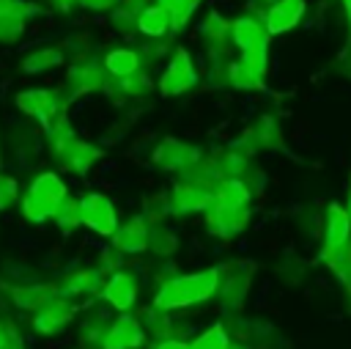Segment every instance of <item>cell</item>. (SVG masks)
I'll return each instance as SVG.
<instances>
[{
    "label": "cell",
    "instance_id": "obj_33",
    "mask_svg": "<svg viewBox=\"0 0 351 349\" xmlns=\"http://www.w3.org/2000/svg\"><path fill=\"white\" fill-rule=\"evenodd\" d=\"M110 22H112V27H115L118 33H129V30H137V16L126 14L123 8H115V11H112V16H110Z\"/></svg>",
    "mask_w": 351,
    "mask_h": 349
},
{
    "label": "cell",
    "instance_id": "obj_27",
    "mask_svg": "<svg viewBox=\"0 0 351 349\" xmlns=\"http://www.w3.org/2000/svg\"><path fill=\"white\" fill-rule=\"evenodd\" d=\"M176 247H178V239H176V234H173L170 228H165V225H151V231H148V250H151L154 256L170 258V256L176 253Z\"/></svg>",
    "mask_w": 351,
    "mask_h": 349
},
{
    "label": "cell",
    "instance_id": "obj_6",
    "mask_svg": "<svg viewBox=\"0 0 351 349\" xmlns=\"http://www.w3.org/2000/svg\"><path fill=\"white\" fill-rule=\"evenodd\" d=\"M80 217L82 225H88L90 231H96L99 236H112L118 228V214L112 201L104 192H85L80 201Z\"/></svg>",
    "mask_w": 351,
    "mask_h": 349
},
{
    "label": "cell",
    "instance_id": "obj_41",
    "mask_svg": "<svg viewBox=\"0 0 351 349\" xmlns=\"http://www.w3.org/2000/svg\"><path fill=\"white\" fill-rule=\"evenodd\" d=\"M11 330H14V327H11ZM5 333H8V330L0 327V349H3V344H5Z\"/></svg>",
    "mask_w": 351,
    "mask_h": 349
},
{
    "label": "cell",
    "instance_id": "obj_16",
    "mask_svg": "<svg viewBox=\"0 0 351 349\" xmlns=\"http://www.w3.org/2000/svg\"><path fill=\"white\" fill-rule=\"evenodd\" d=\"M52 297H55V283H16L8 289V302L27 313H36Z\"/></svg>",
    "mask_w": 351,
    "mask_h": 349
},
{
    "label": "cell",
    "instance_id": "obj_30",
    "mask_svg": "<svg viewBox=\"0 0 351 349\" xmlns=\"http://www.w3.org/2000/svg\"><path fill=\"white\" fill-rule=\"evenodd\" d=\"M55 223H58L60 228H66V231H71V228L82 225V217H80V203H77L74 198H66V201L58 206V212H55Z\"/></svg>",
    "mask_w": 351,
    "mask_h": 349
},
{
    "label": "cell",
    "instance_id": "obj_7",
    "mask_svg": "<svg viewBox=\"0 0 351 349\" xmlns=\"http://www.w3.org/2000/svg\"><path fill=\"white\" fill-rule=\"evenodd\" d=\"M74 313H77V305L55 294L36 313H30V327L38 335H58V333H63L74 322Z\"/></svg>",
    "mask_w": 351,
    "mask_h": 349
},
{
    "label": "cell",
    "instance_id": "obj_19",
    "mask_svg": "<svg viewBox=\"0 0 351 349\" xmlns=\"http://www.w3.org/2000/svg\"><path fill=\"white\" fill-rule=\"evenodd\" d=\"M16 107L25 113V115H33L38 121H44L47 115L52 113H60V107H55V99H52V91L47 88H30V91H22L16 93Z\"/></svg>",
    "mask_w": 351,
    "mask_h": 349
},
{
    "label": "cell",
    "instance_id": "obj_5",
    "mask_svg": "<svg viewBox=\"0 0 351 349\" xmlns=\"http://www.w3.org/2000/svg\"><path fill=\"white\" fill-rule=\"evenodd\" d=\"M252 272H255V267L250 261H230L228 267L219 269L217 297L228 311L241 308V302H244V297L250 291V283H252Z\"/></svg>",
    "mask_w": 351,
    "mask_h": 349
},
{
    "label": "cell",
    "instance_id": "obj_26",
    "mask_svg": "<svg viewBox=\"0 0 351 349\" xmlns=\"http://www.w3.org/2000/svg\"><path fill=\"white\" fill-rule=\"evenodd\" d=\"M230 333L225 330V324H211L206 327L203 333H197L192 341H189V349H228L230 346Z\"/></svg>",
    "mask_w": 351,
    "mask_h": 349
},
{
    "label": "cell",
    "instance_id": "obj_9",
    "mask_svg": "<svg viewBox=\"0 0 351 349\" xmlns=\"http://www.w3.org/2000/svg\"><path fill=\"white\" fill-rule=\"evenodd\" d=\"M197 82V74H195V63H192V55L178 47L165 69V74L159 77V93L162 96H178L184 91H189L192 85Z\"/></svg>",
    "mask_w": 351,
    "mask_h": 349
},
{
    "label": "cell",
    "instance_id": "obj_39",
    "mask_svg": "<svg viewBox=\"0 0 351 349\" xmlns=\"http://www.w3.org/2000/svg\"><path fill=\"white\" fill-rule=\"evenodd\" d=\"M346 212H348V217H351V176H348V184H346V206H343Z\"/></svg>",
    "mask_w": 351,
    "mask_h": 349
},
{
    "label": "cell",
    "instance_id": "obj_15",
    "mask_svg": "<svg viewBox=\"0 0 351 349\" xmlns=\"http://www.w3.org/2000/svg\"><path fill=\"white\" fill-rule=\"evenodd\" d=\"M148 231L151 225L137 214V217H129L123 225L115 228L112 234V250H118L121 256H137L143 250H148Z\"/></svg>",
    "mask_w": 351,
    "mask_h": 349
},
{
    "label": "cell",
    "instance_id": "obj_2",
    "mask_svg": "<svg viewBox=\"0 0 351 349\" xmlns=\"http://www.w3.org/2000/svg\"><path fill=\"white\" fill-rule=\"evenodd\" d=\"M66 184L63 179L55 173V170H47V173H38L30 184H27V192L22 195V212L30 223H44L49 217H55L58 206L66 201Z\"/></svg>",
    "mask_w": 351,
    "mask_h": 349
},
{
    "label": "cell",
    "instance_id": "obj_28",
    "mask_svg": "<svg viewBox=\"0 0 351 349\" xmlns=\"http://www.w3.org/2000/svg\"><path fill=\"white\" fill-rule=\"evenodd\" d=\"M228 85L244 88V91H250V88H263V74H258V71H252L250 66H244L241 60H236V63H228Z\"/></svg>",
    "mask_w": 351,
    "mask_h": 349
},
{
    "label": "cell",
    "instance_id": "obj_3",
    "mask_svg": "<svg viewBox=\"0 0 351 349\" xmlns=\"http://www.w3.org/2000/svg\"><path fill=\"white\" fill-rule=\"evenodd\" d=\"M151 159H154L156 168H162V170H167V173L184 176V173H189V170L203 159V151H200L197 146L184 143V140L165 137V140H159V143L154 146Z\"/></svg>",
    "mask_w": 351,
    "mask_h": 349
},
{
    "label": "cell",
    "instance_id": "obj_11",
    "mask_svg": "<svg viewBox=\"0 0 351 349\" xmlns=\"http://www.w3.org/2000/svg\"><path fill=\"white\" fill-rule=\"evenodd\" d=\"M206 231L217 239H230L241 234L250 223V206L230 209V206H208L206 212Z\"/></svg>",
    "mask_w": 351,
    "mask_h": 349
},
{
    "label": "cell",
    "instance_id": "obj_14",
    "mask_svg": "<svg viewBox=\"0 0 351 349\" xmlns=\"http://www.w3.org/2000/svg\"><path fill=\"white\" fill-rule=\"evenodd\" d=\"M304 8H307L304 0H277L263 11L261 22L269 36H280L299 25V19L304 16Z\"/></svg>",
    "mask_w": 351,
    "mask_h": 349
},
{
    "label": "cell",
    "instance_id": "obj_29",
    "mask_svg": "<svg viewBox=\"0 0 351 349\" xmlns=\"http://www.w3.org/2000/svg\"><path fill=\"white\" fill-rule=\"evenodd\" d=\"M167 214H173V212H170V198H167V192L148 195L145 203H143V212H140V217H143L148 225H159Z\"/></svg>",
    "mask_w": 351,
    "mask_h": 349
},
{
    "label": "cell",
    "instance_id": "obj_36",
    "mask_svg": "<svg viewBox=\"0 0 351 349\" xmlns=\"http://www.w3.org/2000/svg\"><path fill=\"white\" fill-rule=\"evenodd\" d=\"M151 349H189V341H181V338H167V341L154 344Z\"/></svg>",
    "mask_w": 351,
    "mask_h": 349
},
{
    "label": "cell",
    "instance_id": "obj_31",
    "mask_svg": "<svg viewBox=\"0 0 351 349\" xmlns=\"http://www.w3.org/2000/svg\"><path fill=\"white\" fill-rule=\"evenodd\" d=\"M16 195H19V184L11 173H0V212L14 206L16 203Z\"/></svg>",
    "mask_w": 351,
    "mask_h": 349
},
{
    "label": "cell",
    "instance_id": "obj_40",
    "mask_svg": "<svg viewBox=\"0 0 351 349\" xmlns=\"http://www.w3.org/2000/svg\"><path fill=\"white\" fill-rule=\"evenodd\" d=\"M343 297H346V305H348V311H351V283L343 286Z\"/></svg>",
    "mask_w": 351,
    "mask_h": 349
},
{
    "label": "cell",
    "instance_id": "obj_17",
    "mask_svg": "<svg viewBox=\"0 0 351 349\" xmlns=\"http://www.w3.org/2000/svg\"><path fill=\"white\" fill-rule=\"evenodd\" d=\"M101 157V148L99 146H93V143H88V140H80V137H74L58 157H55V162L60 165V168H69V170H74V173H85V170H90L93 168V162Z\"/></svg>",
    "mask_w": 351,
    "mask_h": 349
},
{
    "label": "cell",
    "instance_id": "obj_1",
    "mask_svg": "<svg viewBox=\"0 0 351 349\" xmlns=\"http://www.w3.org/2000/svg\"><path fill=\"white\" fill-rule=\"evenodd\" d=\"M217 289H219V267H208V269L189 272V275H176L156 289L151 308H156L162 313L195 308L200 302L214 300Z\"/></svg>",
    "mask_w": 351,
    "mask_h": 349
},
{
    "label": "cell",
    "instance_id": "obj_24",
    "mask_svg": "<svg viewBox=\"0 0 351 349\" xmlns=\"http://www.w3.org/2000/svg\"><path fill=\"white\" fill-rule=\"evenodd\" d=\"M60 63H66L63 52L55 49V47H44V49L30 52V55L22 60V71H25V74H44V71H49V69H55V66H60Z\"/></svg>",
    "mask_w": 351,
    "mask_h": 349
},
{
    "label": "cell",
    "instance_id": "obj_4",
    "mask_svg": "<svg viewBox=\"0 0 351 349\" xmlns=\"http://www.w3.org/2000/svg\"><path fill=\"white\" fill-rule=\"evenodd\" d=\"M214 187L206 179H181L170 192V212L173 214H192V212H206L214 201Z\"/></svg>",
    "mask_w": 351,
    "mask_h": 349
},
{
    "label": "cell",
    "instance_id": "obj_37",
    "mask_svg": "<svg viewBox=\"0 0 351 349\" xmlns=\"http://www.w3.org/2000/svg\"><path fill=\"white\" fill-rule=\"evenodd\" d=\"M340 71L351 80V44H348V47H346V52L340 55Z\"/></svg>",
    "mask_w": 351,
    "mask_h": 349
},
{
    "label": "cell",
    "instance_id": "obj_20",
    "mask_svg": "<svg viewBox=\"0 0 351 349\" xmlns=\"http://www.w3.org/2000/svg\"><path fill=\"white\" fill-rule=\"evenodd\" d=\"M266 36H269V33H266L261 16H250V14H244V16H239V19L230 22V44H236L241 52H244L247 47H252L255 41L266 38Z\"/></svg>",
    "mask_w": 351,
    "mask_h": 349
},
{
    "label": "cell",
    "instance_id": "obj_18",
    "mask_svg": "<svg viewBox=\"0 0 351 349\" xmlns=\"http://www.w3.org/2000/svg\"><path fill=\"white\" fill-rule=\"evenodd\" d=\"M110 322H112V319H107L104 311L90 308V311L80 319V324H77V346H80V349H101L104 333H107Z\"/></svg>",
    "mask_w": 351,
    "mask_h": 349
},
{
    "label": "cell",
    "instance_id": "obj_21",
    "mask_svg": "<svg viewBox=\"0 0 351 349\" xmlns=\"http://www.w3.org/2000/svg\"><path fill=\"white\" fill-rule=\"evenodd\" d=\"M200 33H203V38H206V44H208V49L214 55H225L228 52V44H230V22L222 19L217 11H211L203 19Z\"/></svg>",
    "mask_w": 351,
    "mask_h": 349
},
{
    "label": "cell",
    "instance_id": "obj_34",
    "mask_svg": "<svg viewBox=\"0 0 351 349\" xmlns=\"http://www.w3.org/2000/svg\"><path fill=\"white\" fill-rule=\"evenodd\" d=\"M3 349H25L22 335H19V330H16V327L5 333V344H3Z\"/></svg>",
    "mask_w": 351,
    "mask_h": 349
},
{
    "label": "cell",
    "instance_id": "obj_32",
    "mask_svg": "<svg viewBox=\"0 0 351 349\" xmlns=\"http://www.w3.org/2000/svg\"><path fill=\"white\" fill-rule=\"evenodd\" d=\"M148 91V80L140 77V74H132V77H121L118 80V93L123 96H140Z\"/></svg>",
    "mask_w": 351,
    "mask_h": 349
},
{
    "label": "cell",
    "instance_id": "obj_35",
    "mask_svg": "<svg viewBox=\"0 0 351 349\" xmlns=\"http://www.w3.org/2000/svg\"><path fill=\"white\" fill-rule=\"evenodd\" d=\"M118 8H123V11L132 14V16H140V11L145 8V0H121Z\"/></svg>",
    "mask_w": 351,
    "mask_h": 349
},
{
    "label": "cell",
    "instance_id": "obj_10",
    "mask_svg": "<svg viewBox=\"0 0 351 349\" xmlns=\"http://www.w3.org/2000/svg\"><path fill=\"white\" fill-rule=\"evenodd\" d=\"M101 286H104V278L99 269H90V267H80V269H71L69 275H63L55 286V294L74 302V300H82V297H93V294H101Z\"/></svg>",
    "mask_w": 351,
    "mask_h": 349
},
{
    "label": "cell",
    "instance_id": "obj_22",
    "mask_svg": "<svg viewBox=\"0 0 351 349\" xmlns=\"http://www.w3.org/2000/svg\"><path fill=\"white\" fill-rule=\"evenodd\" d=\"M137 30L143 36H148V38H159L167 30H173V16L162 5H145L140 11V16H137Z\"/></svg>",
    "mask_w": 351,
    "mask_h": 349
},
{
    "label": "cell",
    "instance_id": "obj_38",
    "mask_svg": "<svg viewBox=\"0 0 351 349\" xmlns=\"http://www.w3.org/2000/svg\"><path fill=\"white\" fill-rule=\"evenodd\" d=\"M181 3H184V0H156V5H162V8H167L170 14H173V11H176V8L181 5Z\"/></svg>",
    "mask_w": 351,
    "mask_h": 349
},
{
    "label": "cell",
    "instance_id": "obj_25",
    "mask_svg": "<svg viewBox=\"0 0 351 349\" xmlns=\"http://www.w3.org/2000/svg\"><path fill=\"white\" fill-rule=\"evenodd\" d=\"M337 280H340V286H346V283H351V242L348 245H343L340 250H335V253H329V256H324V258H318Z\"/></svg>",
    "mask_w": 351,
    "mask_h": 349
},
{
    "label": "cell",
    "instance_id": "obj_8",
    "mask_svg": "<svg viewBox=\"0 0 351 349\" xmlns=\"http://www.w3.org/2000/svg\"><path fill=\"white\" fill-rule=\"evenodd\" d=\"M137 294H140V280L137 275H132L129 269H118L112 275L104 278V286H101V300L118 311V313H129L137 302Z\"/></svg>",
    "mask_w": 351,
    "mask_h": 349
},
{
    "label": "cell",
    "instance_id": "obj_23",
    "mask_svg": "<svg viewBox=\"0 0 351 349\" xmlns=\"http://www.w3.org/2000/svg\"><path fill=\"white\" fill-rule=\"evenodd\" d=\"M140 69V55L134 49H112L104 55V71L112 77H132Z\"/></svg>",
    "mask_w": 351,
    "mask_h": 349
},
{
    "label": "cell",
    "instance_id": "obj_12",
    "mask_svg": "<svg viewBox=\"0 0 351 349\" xmlns=\"http://www.w3.org/2000/svg\"><path fill=\"white\" fill-rule=\"evenodd\" d=\"M143 344H145V333H143L140 316L121 313V316H115L110 322L101 349H140Z\"/></svg>",
    "mask_w": 351,
    "mask_h": 349
},
{
    "label": "cell",
    "instance_id": "obj_13",
    "mask_svg": "<svg viewBox=\"0 0 351 349\" xmlns=\"http://www.w3.org/2000/svg\"><path fill=\"white\" fill-rule=\"evenodd\" d=\"M348 242H351V217L340 203H329L326 217H324V245H321L318 258L340 250Z\"/></svg>",
    "mask_w": 351,
    "mask_h": 349
}]
</instances>
